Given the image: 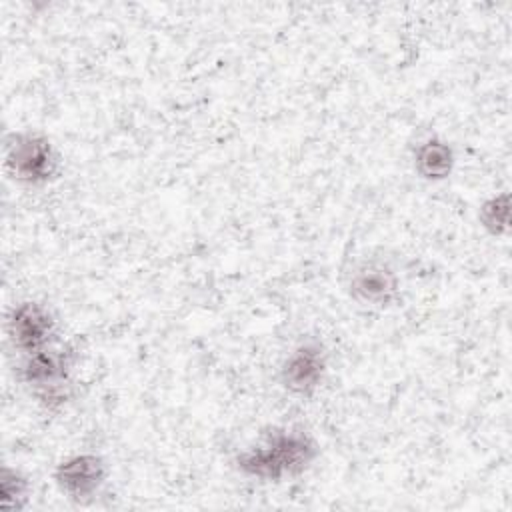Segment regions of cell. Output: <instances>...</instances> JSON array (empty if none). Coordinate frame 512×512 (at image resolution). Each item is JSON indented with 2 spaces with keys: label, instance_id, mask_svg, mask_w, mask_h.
<instances>
[{
  "label": "cell",
  "instance_id": "cell-1",
  "mask_svg": "<svg viewBox=\"0 0 512 512\" xmlns=\"http://www.w3.org/2000/svg\"><path fill=\"white\" fill-rule=\"evenodd\" d=\"M316 456V446L300 430H274L262 444L242 452L238 466L244 474L262 480H280L302 472Z\"/></svg>",
  "mask_w": 512,
  "mask_h": 512
},
{
  "label": "cell",
  "instance_id": "cell-2",
  "mask_svg": "<svg viewBox=\"0 0 512 512\" xmlns=\"http://www.w3.org/2000/svg\"><path fill=\"white\" fill-rule=\"evenodd\" d=\"M8 168L14 178L38 184L46 182L56 170V156L50 142L36 134H18L8 148Z\"/></svg>",
  "mask_w": 512,
  "mask_h": 512
},
{
  "label": "cell",
  "instance_id": "cell-3",
  "mask_svg": "<svg viewBox=\"0 0 512 512\" xmlns=\"http://www.w3.org/2000/svg\"><path fill=\"white\" fill-rule=\"evenodd\" d=\"M326 372L324 350L314 344H300L282 366V384L298 396H310L322 382Z\"/></svg>",
  "mask_w": 512,
  "mask_h": 512
},
{
  "label": "cell",
  "instance_id": "cell-4",
  "mask_svg": "<svg viewBox=\"0 0 512 512\" xmlns=\"http://www.w3.org/2000/svg\"><path fill=\"white\" fill-rule=\"evenodd\" d=\"M106 478V466L96 454H78L64 460L56 470V482L60 488L76 500L90 498L98 492Z\"/></svg>",
  "mask_w": 512,
  "mask_h": 512
},
{
  "label": "cell",
  "instance_id": "cell-5",
  "mask_svg": "<svg viewBox=\"0 0 512 512\" xmlns=\"http://www.w3.org/2000/svg\"><path fill=\"white\" fill-rule=\"evenodd\" d=\"M10 332L14 344L20 350L34 354L38 350H44V344L48 342L52 332V318L40 304L26 302L14 310V316L10 320Z\"/></svg>",
  "mask_w": 512,
  "mask_h": 512
},
{
  "label": "cell",
  "instance_id": "cell-6",
  "mask_svg": "<svg viewBox=\"0 0 512 512\" xmlns=\"http://www.w3.org/2000/svg\"><path fill=\"white\" fill-rule=\"evenodd\" d=\"M350 288L352 296L358 298L360 302L384 306L396 296L398 280L388 266L370 262L354 272Z\"/></svg>",
  "mask_w": 512,
  "mask_h": 512
},
{
  "label": "cell",
  "instance_id": "cell-7",
  "mask_svg": "<svg viewBox=\"0 0 512 512\" xmlns=\"http://www.w3.org/2000/svg\"><path fill=\"white\" fill-rule=\"evenodd\" d=\"M414 166L422 178L442 180L452 172L454 166L452 148L438 138H430L416 148Z\"/></svg>",
  "mask_w": 512,
  "mask_h": 512
},
{
  "label": "cell",
  "instance_id": "cell-8",
  "mask_svg": "<svg viewBox=\"0 0 512 512\" xmlns=\"http://www.w3.org/2000/svg\"><path fill=\"white\" fill-rule=\"evenodd\" d=\"M508 216H510V204H508V194L506 192L492 196L480 208V222L494 236L506 234Z\"/></svg>",
  "mask_w": 512,
  "mask_h": 512
}]
</instances>
